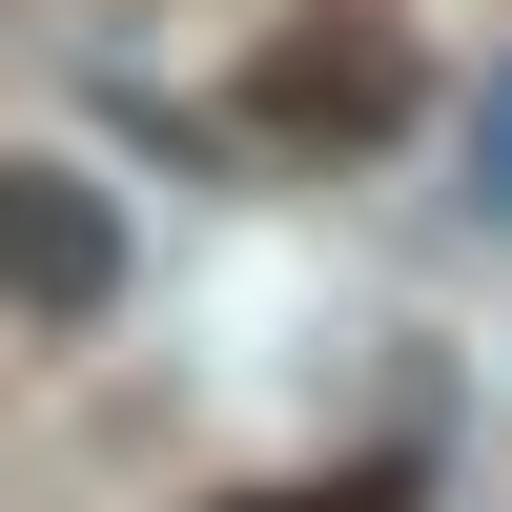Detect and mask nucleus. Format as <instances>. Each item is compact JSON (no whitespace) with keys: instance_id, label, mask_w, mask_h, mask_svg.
I'll return each mask as SVG.
<instances>
[{"instance_id":"3","label":"nucleus","mask_w":512,"mask_h":512,"mask_svg":"<svg viewBox=\"0 0 512 512\" xmlns=\"http://www.w3.org/2000/svg\"><path fill=\"white\" fill-rule=\"evenodd\" d=\"M451 205H472V226H512V62H492V103H472V185H451Z\"/></svg>"},{"instance_id":"2","label":"nucleus","mask_w":512,"mask_h":512,"mask_svg":"<svg viewBox=\"0 0 512 512\" xmlns=\"http://www.w3.org/2000/svg\"><path fill=\"white\" fill-rule=\"evenodd\" d=\"M0 308L21 328H103L123 308V205L82 164H0Z\"/></svg>"},{"instance_id":"1","label":"nucleus","mask_w":512,"mask_h":512,"mask_svg":"<svg viewBox=\"0 0 512 512\" xmlns=\"http://www.w3.org/2000/svg\"><path fill=\"white\" fill-rule=\"evenodd\" d=\"M410 103H431V62H410L369 0H308V21L246 62V144H328V164H369V144H410Z\"/></svg>"}]
</instances>
